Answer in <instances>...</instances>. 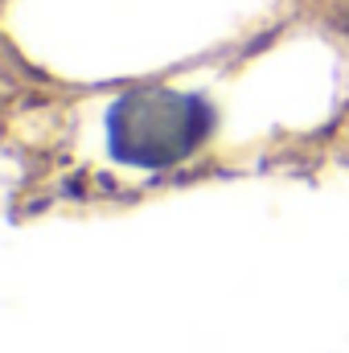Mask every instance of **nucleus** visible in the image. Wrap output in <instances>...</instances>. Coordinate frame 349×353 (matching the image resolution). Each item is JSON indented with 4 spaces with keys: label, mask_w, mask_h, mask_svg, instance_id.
Segmentation results:
<instances>
[{
    "label": "nucleus",
    "mask_w": 349,
    "mask_h": 353,
    "mask_svg": "<svg viewBox=\"0 0 349 353\" xmlns=\"http://www.w3.org/2000/svg\"><path fill=\"white\" fill-rule=\"evenodd\" d=\"M214 111L197 94L169 87L128 90L107 111V148L119 165L165 169L185 161L210 132Z\"/></svg>",
    "instance_id": "1"
}]
</instances>
